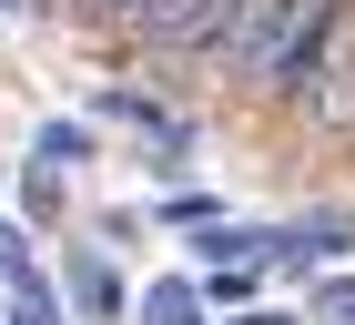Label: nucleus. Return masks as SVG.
<instances>
[{"instance_id":"obj_6","label":"nucleus","mask_w":355,"mask_h":325,"mask_svg":"<svg viewBox=\"0 0 355 325\" xmlns=\"http://www.w3.org/2000/svg\"><path fill=\"white\" fill-rule=\"evenodd\" d=\"M61 214H71V173L31 153V162H21V224H31V234H51Z\"/></svg>"},{"instance_id":"obj_15","label":"nucleus","mask_w":355,"mask_h":325,"mask_svg":"<svg viewBox=\"0 0 355 325\" xmlns=\"http://www.w3.org/2000/svg\"><path fill=\"white\" fill-rule=\"evenodd\" d=\"M0 10H41V0H0Z\"/></svg>"},{"instance_id":"obj_4","label":"nucleus","mask_w":355,"mask_h":325,"mask_svg":"<svg viewBox=\"0 0 355 325\" xmlns=\"http://www.w3.org/2000/svg\"><path fill=\"white\" fill-rule=\"evenodd\" d=\"M335 254H355V214H295V224H264V265H284V274H315V265H335Z\"/></svg>"},{"instance_id":"obj_2","label":"nucleus","mask_w":355,"mask_h":325,"mask_svg":"<svg viewBox=\"0 0 355 325\" xmlns=\"http://www.w3.org/2000/svg\"><path fill=\"white\" fill-rule=\"evenodd\" d=\"M234 10H244V0H142V10H132V41L163 51V61H214L223 31H234Z\"/></svg>"},{"instance_id":"obj_3","label":"nucleus","mask_w":355,"mask_h":325,"mask_svg":"<svg viewBox=\"0 0 355 325\" xmlns=\"http://www.w3.org/2000/svg\"><path fill=\"white\" fill-rule=\"evenodd\" d=\"M304 122H335V133H355V10L325 31V51H315V81H304Z\"/></svg>"},{"instance_id":"obj_11","label":"nucleus","mask_w":355,"mask_h":325,"mask_svg":"<svg viewBox=\"0 0 355 325\" xmlns=\"http://www.w3.org/2000/svg\"><path fill=\"white\" fill-rule=\"evenodd\" d=\"M315 325H355V274H315Z\"/></svg>"},{"instance_id":"obj_14","label":"nucleus","mask_w":355,"mask_h":325,"mask_svg":"<svg viewBox=\"0 0 355 325\" xmlns=\"http://www.w3.org/2000/svg\"><path fill=\"white\" fill-rule=\"evenodd\" d=\"M61 10H71V21H112V31H132L142 0H61Z\"/></svg>"},{"instance_id":"obj_5","label":"nucleus","mask_w":355,"mask_h":325,"mask_svg":"<svg viewBox=\"0 0 355 325\" xmlns=\"http://www.w3.org/2000/svg\"><path fill=\"white\" fill-rule=\"evenodd\" d=\"M61 305H71L82 325H122V305H132V295H122V274H112L102 254H71V274H61Z\"/></svg>"},{"instance_id":"obj_12","label":"nucleus","mask_w":355,"mask_h":325,"mask_svg":"<svg viewBox=\"0 0 355 325\" xmlns=\"http://www.w3.org/2000/svg\"><path fill=\"white\" fill-rule=\"evenodd\" d=\"M21 274H41V265H31V224L0 214V285H21Z\"/></svg>"},{"instance_id":"obj_1","label":"nucleus","mask_w":355,"mask_h":325,"mask_svg":"<svg viewBox=\"0 0 355 325\" xmlns=\"http://www.w3.org/2000/svg\"><path fill=\"white\" fill-rule=\"evenodd\" d=\"M345 10H355V0H244L214 61H223L234 81H254L264 102L295 112V102H304V81H315V51H325V31L345 21Z\"/></svg>"},{"instance_id":"obj_10","label":"nucleus","mask_w":355,"mask_h":325,"mask_svg":"<svg viewBox=\"0 0 355 325\" xmlns=\"http://www.w3.org/2000/svg\"><path fill=\"white\" fill-rule=\"evenodd\" d=\"M153 214H163L173 234H203V224H223V203H214V193H163Z\"/></svg>"},{"instance_id":"obj_13","label":"nucleus","mask_w":355,"mask_h":325,"mask_svg":"<svg viewBox=\"0 0 355 325\" xmlns=\"http://www.w3.org/2000/svg\"><path fill=\"white\" fill-rule=\"evenodd\" d=\"M254 295V265H214L203 274V305H244Z\"/></svg>"},{"instance_id":"obj_8","label":"nucleus","mask_w":355,"mask_h":325,"mask_svg":"<svg viewBox=\"0 0 355 325\" xmlns=\"http://www.w3.org/2000/svg\"><path fill=\"white\" fill-rule=\"evenodd\" d=\"M132 315H142V325H203V285H193V274H163Z\"/></svg>"},{"instance_id":"obj_7","label":"nucleus","mask_w":355,"mask_h":325,"mask_svg":"<svg viewBox=\"0 0 355 325\" xmlns=\"http://www.w3.org/2000/svg\"><path fill=\"white\" fill-rule=\"evenodd\" d=\"M0 325H71L51 274H21V285H0Z\"/></svg>"},{"instance_id":"obj_9","label":"nucleus","mask_w":355,"mask_h":325,"mask_svg":"<svg viewBox=\"0 0 355 325\" xmlns=\"http://www.w3.org/2000/svg\"><path fill=\"white\" fill-rule=\"evenodd\" d=\"M41 162H61V173H82L92 162V122H41V142H31Z\"/></svg>"}]
</instances>
